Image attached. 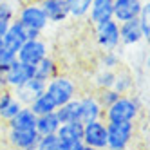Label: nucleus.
I'll use <instances>...</instances> for the list:
<instances>
[{"label": "nucleus", "mask_w": 150, "mask_h": 150, "mask_svg": "<svg viewBox=\"0 0 150 150\" xmlns=\"http://www.w3.org/2000/svg\"><path fill=\"white\" fill-rule=\"evenodd\" d=\"M141 112V101L136 96H120L109 109L103 110V121L107 123H134Z\"/></svg>", "instance_id": "1"}, {"label": "nucleus", "mask_w": 150, "mask_h": 150, "mask_svg": "<svg viewBox=\"0 0 150 150\" xmlns=\"http://www.w3.org/2000/svg\"><path fill=\"white\" fill-rule=\"evenodd\" d=\"M45 92L51 96L54 103L60 107L63 103H67L71 100L76 98L78 94V85L72 78L65 76V74H56L54 78H51L47 83H45Z\"/></svg>", "instance_id": "2"}, {"label": "nucleus", "mask_w": 150, "mask_h": 150, "mask_svg": "<svg viewBox=\"0 0 150 150\" xmlns=\"http://www.w3.org/2000/svg\"><path fill=\"white\" fill-rule=\"evenodd\" d=\"M134 132V123H107V150H127Z\"/></svg>", "instance_id": "3"}, {"label": "nucleus", "mask_w": 150, "mask_h": 150, "mask_svg": "<svg viewBox=\"0 0 150 150\" xmlns=\"http://www.w3.org/2000/svg\"><path fill=\"white\" fill-rule=\"evenodd\" d=\"M16 20L25 29L36 31V33H44V29L49 25V20L38 2H27L25 6H22L16 15Z\"/></svg>", "instance_id": "4"}, {"label": "nucleus", "mask_w": 150, "mask_h": 150, "mask_svg": "<svg viewBox=\"0 0 150 150\" xmlns=\"http://www.w3.org/2000/svg\"><path fill=\"white\" fill-rule=\"evenodd\" d=\"M94 38L103 51H116L121 45L120 42V24L116 20H107V22L94 25Z\"/></svg>", "instance_id": "5"}, {"label": "nucleus", "mask_w": 150, "mask_h": 150, "mask_svg": "<svg viewBox=\"0 0 150 150\" xmlns=\"http://www.w3.org/2000/svg\"><path fill=\"white\" fill-rule=\"evenodd\" d=\"M45 56H49V49H47V44L42 38L27 40L16 52V60L18 62L27 63V65H33V67H36Z\"/></svg>", "instance_id": "6"}, {"label": "nucleus", "mask_w": 150, "mask_h": 150, "mask_svg": "<svg viewBox=\"0 0 150 150\" xmlns=\"http://www.w3.org/2000/svg\"><path fill=\"white\" fill-rule=\"evenodd\" d=\"M81 143L89 148L107 150V123L103 120L85 123L83 134H81Z\"/></svg>", "instance_id": "7"}, {"label": "nucleus", "mask_w": 150, "mask_h": 150, "mask_svg": "<svg viewBox=\"0 0 150 150\" xmlns=\"http://www.w3.org/2000/svg\"><path fill=\"white\" fill-rule=\"evenodd\" d=\"M4 76H6V81H7V87L11 91H15L18 87H22L24 83H27L31 78H35V67L16 60L13 65L4 72Z\"/></svg>", "instance_id": "8"}, {"label": "nucleus", "mask_w": 150, "mask_h": 150, "mask_svg": "<svg viewBox=\"0 0 150 150\" xmlns=\"http://www.w3.org/2000/svg\"><path fill=\"white\" fill-rule=\"evenodd\" d=\"M27 42V29L18 22V20H13L11 25L7 27V31L2 36V44H4V49L11 51V52H18V49L22 47Z\"/></svg>", "instance_id": "9"}, {"label": "nucleus", "mask_w": 150, "mask_h": 150, "mask_svg": "<svg viewBox=\"0 0 150 150\" xmlns=\"http://www.w3.org/2000/svg\"><path fill=\"white\" fill-rule=\"evenodd\" d=\"M141 6H143L141 0H114L112 20H116L117 24L128 22V20H137Z\"/></svg>", "instance_id": "10"}, {"label": "nucleus", "mask_w": 150, "mask_h": 150, "mask_svg": "<svg viewBox=\"0 0 150 150\" xmlns=\"http://www.w3.org/2000/svg\"><path fill=\"white\" fill-rule=\"evenodd\" d=\"M80 101V123H91V121H98L103 120V109L100 107V103L96 101L94 94H83L81 98H78Z\"/></svg>", "instance_id": "11"}, {"label": "nucleus", "mask_w": 150, "mask_h": 150, "mask_svg": "<svg viewBox=\"0 0 150 150\" xmlns=\"http://www.w3.org/2000/svg\"><path fill=\"white\" fill-rule=\"evenodd\" d=\"M45 92V83L38 80V78H31L27 83H24L22 87H18L13 91V94L16 96V100L22 103L24 107H29L40 94Z\"/></svg>", "instance_id": "12"}, {"label": "nucleus", "mask_w": 150, "mask_h": 150, "mask_svg": "<svg viewBox=\"0 0 150 150\" xmlns=\"http://www.w3.org/2000/svg\"><path fill=\"white\" fill-rule=\"evenodd\" d=\"M40 136L36 130H9L7 141L16 150H36Z\"/></svg>", "instance_id": "13"}, {"label": "nucleus", "mask_w": 150, "mask_h": 150, "mask_svg": "<svg viewBox=\"0 0 150 150\" xmlns=\"http://www.w3.org/2000/svg\"><path fill=\"white\" fill-rule=\"evenodd\" d=\"M40 7L45 13L47 20L52 24H60L65 22L69 18V7H67V0H40Z\"/></svg>", "instance_id": "14"}, {"label": "nucleus", "mask_w": 150, "mask_h": 150, "mask_svg": "<svg viewBox=\"0 0 150 150\" xmlns=\"http://www.w3.org/2000/svg\"><path fill=\"white\" fill-rule=\"evenodd\" d=\"M112 11H114V0H92L87 16L91 24L96 25L107 22V20H112Z\"/></svg>", "instance_id": "15"}, {"label": "nucleus", "mask_w": 150, "mask_h": 150, "mask_svg": "<svg viewBox=\"0 0 150 150\" xmlns=\"http://www.w3.org/2000/svg\"><path fill=\"white\" fill-rule=\"evenodd\" d=\"M35 125H36V114L29 107H22L18 114L7 121L9 130H35Z\"/></svg>", "instance_id": "16"}, {"label": "nucleus", "mask_w": 150, "mask_h": 150, "mask_svg": "<svg viewBox=\"0 0 150 150\" xmlns=\"http://www.w3.org/2000/svg\"><path fill=\"white\" fill-rule=\"evenodd\" d=\"M22 107L24 105L16 100V96L13 94L11 89L0 92V117H2L4 121H9L11 117H15Z\"/></svg>", "instance_id": "17"}, {"label": "nucleus", "mask_w": 150, "mask_h": 150, "mask_svg": "<svg viewBox=\"0 0 150 150\" xmlns=\"http://www.w3.org/2000/svg\"><path fill=\"white\" fill-rule=\"evenodd\" d=\"M141 40H143V35L137 20H128V22L120 24V42L123 45H136Z\"/></svg>", "instance_id": "18"}, {"label": "nucleus", "mask_w": 150, "mask_h": 150, "mask_svg": "<svg viewBox=\"0 0 150 150\" xmlns=\"http://www.w3.org/2000/svg\"><path fill=\"white\" fill-rule=\"evenodd\" d=\"M56 117H58V121L60 125L63 123H72V121H80V101L78 98H74L67 103H63L60 105L58 109L54 110Z\"/></svg>", "instance_id": "19"}, {"label": "nucleus", "mask_w": 150, "mask_h": 150, "mask_svg": "<svg viewBox=\"0 0 150 150\" xmlns=\"http://www.w3.org/2000/svg\"><path fill=\"white\" fill-rule=\"evenodd\" d=\"M60 128V121L54 112L51 114H44V116H36V125H35V130L36 134L42 136H54Z\"/></svg>", "instance_id": "20"}, {"label": "nucleus", "mask_w": 150, "mask_h": 150, "mask_svg": "<svg viewBox=\"0 0 150 150\" xmlns=\"http://www.w3.org/2000/svg\"><path fill=\"white\" fill-rule=\"evenodd\" d=\"M81 134H83V125L80 121L72 123H63L60 125L56 136L65 143H81Z\"/></svg>", "instance_id": "21"}, {"label": "nucleus", "mask_w": 150, "mask_h": 150, "mask_svg": "<svg viewBox=\"0 0 150 150\" xmlns=\"http://www.w3.org/2000/svg\"><path fill=\"white\" fill-rule=\"evenodd\" d=\"M56 74H58V63L52 60L51 56H45V58L35 67V78L42 80L44 83H47L51 78H54Z\"/></svg>", "instance_id": "22"}, {"label": "nucleus", "mask_w": 150, "mask_h": 150, "mask_svg": "<svg viewBox=\"0 0 150 150\" xmlns=\"http://www.w3.org/2000/svg\"><path fill=\"white\" fill-rule=\"evenodd\" d=\"M29 109L33 110L36 116H44V114H51V112H54V110L58 109V105L54 103V100H52L47 92H44V94H40L38 98L29 105Z\"/></svg>", "instance_id": "23"}, {"label": "nucleus", "mask_w": 150, "mask_h": 150, "mask_svg": "<svg viewBox=\"0 0 150 150\" xmlns=\"http://www.w3.org/2000/svg\"><path fill=\"white\" fill-rule=\"evenodd\" d=\"M15 15H16V11H15L13 4L9 0H2L0 2V36H4L7 27L15 20Z\"/></svg>", "instance_id": "24"}, {"label": "nucleus", "mask_w": 150, "mask_h": 150, "mask_svg": "<svg viewBox=\"0 0 150 150\" xmlns=\"http://www.w3.org/2000/svg\"><path fill=\"white\" fill-rule=\"evenodd\" d=\"M112 89L116 92H120L121 96L127 94L128 91L132 89V74L128 72L127 69H117L116 71V78H114V85H112Z\"/></svg>", "instance_id": "25"}, {"label": "nucleus", "mask_w": 150, "mask_h": 150, "mask_svg": "<svg viewBox=\"0 0 150 150\" xmlns=\"http://www.w3.org/2000/svg\"><path fill=\"white\" fill-rule=\"evenodd\" d=\"M91 4H92V0H67L69 16H72V18L87 16L89 9H91Z\"/></svg>", "instance_id": "26"}, {"label": "nucleus", "mask_w": 150, "mask_h": 150, "mask_svg": "<svg viewBox=\"0 0 150 150\" xmlns=\"http://www.w3.org/2000/svg\"><path fill=\"white\" fill-rule=\"evenodd\" d=\"M114 78H116V71H107V69H100L94 74V85L96 89H112L114 85Z\"/></svg>", "instance_id": "27"}, {"label": "nucleus", "mask_w": 150, "mask_h": 150, "mask_svg": "<svg viewBox=\"0 0 150 150\" xmlns=\"http://www.w3.org/2000/svg\"><path fill=\"white\" fill-rule=\"evenodd\" d=\"M120 92H116L114 89H100V91H96L94 92V98H96V101L100 103V107L105 110V109H109V107L120 98Z\"/></svg>", "instance_id": "28"}, {"label": "nucleus", "mask_w": 150, "mask_h": 150, "mask_svg": "<svg viewBox=\"0 0 150 150\" xmlns=\"http://www.w3.org/2000/svg\"><path fill=\"white\" fill-rule=\"evenodd\" d=\"M100 65L101 69H107V71H117L121 67V60L116 51H103V54L100 58Z\"/></svg>", "instance_id": "29"}, {"label": "nucleus", "mask_w": 150, "mask_h": 150, "mask_svg": "<svg viewBox=\"0 0 150 150\" xmlns=\"http://www.w3.org/2000/svg\"><path fill=\"white\" fill-rule=\"evenodd\" d=\"M148 18H150V4L145 2L141 6V11H139V16H137V22H139V27H141V35L145 40H148L150 36V27H148Z\"/></svg>", "instance_id": "30"}, {"label": "nucleus", "mask_w": 150, "mask_h": 150, "mask_svg": "<svg viewBox=\"0 0 150 150\" xmlns=\"http://www.w3.org/2000/svg\"><path fill=\"white\" fill-rule=\"evenodd\" d=\"M60 148V139L58 136H42L38 139V145L36 150H58Z\"/></svg>", "instance_id": "31"}, {"label": "nucleus", "mask_w": 150, "mask_h": 150, "mask_svg": "<svg viewBox=\"0 0 150 150\" xmlns=\"http://www.w3.org/2000/svg\"><path fill=\"white\" fill-rule=\"evenodd\" d=\"M16 62V54L7 49H2L0 51V72H6L9 67Z\"/></svg>", "instance_id": "32"}, {"label": "nucleus", "mask_w": 150, "mask_h": 150, "mask_svg": "<svg viewBox=\"0 0 150 150\" xmlns=\"http://www.w3.org/2000/svg\"><path fill=\"white\" fill-rule=\"evenodd\" d=\"M9 87H7V81H6V76H4V72H0V92H4V91H7Z\"/></svg>", "instance_id": "33"}, {"label": "nucleus", "mask_w": 150, "mask_h": 150, "mask_svg": "<svg viewBox=\"0 0 150 150\" xmlns=\"http://www.w3.org/2000/svg\"><path fill=\"white\" fill-rule=\"evenodd\" d=\"M4 49V44H2V36H0V51Z\"/></svg>", "instance_id": "34"}, {"label": "nucleus", "mask_w": 150, "mask_h": 150, "mask_svg": "<svg viewBox=\"0 0 150 150\" xmlns=\"http://www.w3.org/2000/svg\"><path fill=\"white\" fill-rule=\"evenodd\" d=\"M0 2H2V0H0Z\"/></svg>", "instance_id": "35"}]
</instances>
